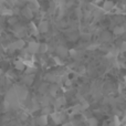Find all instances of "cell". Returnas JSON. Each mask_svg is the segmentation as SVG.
Masks as SVG:
<instances>
[{"label":"cell","instance_id":"obj_1","mask_svg":"<svg viewBox=\"0 0 126 126\" xmlns=\"http://www.w3.org/2000/svg\"><path fill=\"white\" fill-rule=\"evenodd\" d=\"M40 50V44L37 42H30L28 46V51L30 52H38Z\"/></svg>","mask_w":126,"mask_h":126},{"label":"cell","instance_id":"obj_2","mask_svg":"<svg viewBox=\"0 0 126 126\" xmlns=\"http://www.w3.org/2000/svg\"><path fill=\"white\" fill-rule=\"evenodd\" d=\"M51 117H52V120L54 121L57 124L61 123V121L63 120V115H62V114H60L59 112H57V113H53L52 115H51Z\"/></svg>","mask_w":126,"mask_h":126},{"label":"cell","instance_id":"obj_3","mask_svg":"<svg viewBox=\"0 0 126 126\" xmlns=\"http://www.w3.org/2000/svg\"><path fill=\"white\" fill-rule=\"evenodd\" d=\"M113 8H114V3L112 1H105L104 4H103V9H104V10H106V11L112 10Z\"/></svg>","mask_w":126,"mask_h":126},{"label":"cell","instance_id":"obj_4","mask_svg":"<svg viewBox=\"0 0 126 126\" xmlns=\"http://www.w3.org/2000/svg\"><path fill=\"white\" fill-rule=\"evenodd\" d=\"M49 29L48 27V22L46 21H42L41 23H40V27H39V31H41V32H47Z\"/></svg>","mask_w":126,"mask_h":126},{"label":"cell","instance_id":"obj_5","mask_svg":"<svg viewBox=\"0 0 126 126\" xmlns=\"http://www.w3.org/2000/svg\"><path fill=\"white\" fill-rule=\"evenodd\" d=\"M124 32H125V28H124V27H122V26L116 27V28L114 29V34H116V35L123 34Z\"/></svg>","mask_w":126,"mask_h":126},{"label":"cell","instance_id":"obj_6","mask_svg":"<svg viewBox=\"0 0 126 126\" xmlns=\"http://www.w3.org/2000/svg\"><path fill=\"white\" fill-rule=\"evenodd\" d=\"M37 121H38V124H39V125H47V123H48V120H47V116L46 115L38 117Z\"/></svg>","mask_w":126,"mask_h":126},{"label":"cell","instance_id":"obj_7","mask_svg":"<svg viewBox=\"0 0 126 126\" xmlns=\"http://www.w3.org/2000/svg\"><path fill=\"white\" fill-rule=\"evenodd\" d=\"M66 52H69V51H67L64 47H59V48H58V53H59V54H61V55H63V57L67 54Z\"/></svg>","mask_w":126,"mask_h":126},{"label":"cell","instance_id":"obj_8","mask_svg":"<svg viewBox=\"0 0 126 126\" xmlns=\"http://www.w3.org/2000/svg\"><path fill=\"white\" fill-rule=\"evenodd\" d=\"M24 61H17L16 62V67L18 70H23L24 69Z\"/></svg>","mask_w":126,"mask_h":126},{"label":"cell","instance_id":"obj_9","mask_svg":"<svg viewBox=\"0 0 126 126\" xmlns=\"http://www.w3.org/2000/svg\"><path fill=\"white\" fill-rule=\"evenodd\" d=\"M89 125L90 126H97V121H96V118L94 117H91L89 120Z\"/></svg>","mask_w":126,"mask_h":126},{"label":"cell","instance_id":"obj_10","mask_svg":"<svg viewBox=\"0 0 126 126\" xmlns=\"http://www.w3.org/2000/svg\"><path fill=\"white\" fill-rule=\"evenodd\" d=\"M24 81H26V83L30 84V83L33 81V75H28V76H26V78H24Z\"/></svg>","mask_w":126,"mask_h":126},{"label":"cell","instance_id":"obj_11","mask_svg":"<svg viewBox=\"0 0 126 126\" xmlns=\"http://www.w3.org/2000/svg\"><path fill=\"white\" fill-rule=\"evenodd\" d=\"M47 48H48V47H47L46 44H42V46H40V50H41L42 52H46V51H47Z\"/></svg>","mask_w":126,"mask_h":126},{"label":"cell","instance_id":"obj_12","mask_svg":"<svg viewBox=\"0 0 126 126\" xmlns=\"http://www.w3.org/2000/svg\"><path fill=\"white\" fill-rule=\"evenodd\" d=\"M122 50H123V51H126V42H123V44H122Z\"/></svg>","mask_w":126,"mask_h":126},{"label":"cell","instance_id":"obj_13","mask_svg":"<svg viewBox=\"0 0 126 126\" xmlns=\"http://www.w3.org/2000/svg\"><path fill=\"white\" fill-rule=\"evenodd\" d=\"M97 47H98V44H93V46H90L89 49H95V48H97Z\"/></svg>","mask_w":126,"mask_h":126},{"label":"cell","instance_id":"obj_14","mask_svg":"<svg viewBox=\"0 0 126 126\" xmlns=\"http://www.w3.org/2000/svg\"><path fill=\"white\" fill-rule=\"evenodd\" d=\"M9 23H16V19H15V18H12V19L9 20Z\"/></svg>","mask_w":126,"mask_h":126},{"label":"cell","instance_id":"obj_15","mask_svg":"<svg viewBox=\"0 0 126 126\" xmlns=\"http://www.w3.org/2000/svg\"><path fill=\"white\" fill-rule=\"evenodd\" d=\"M115 125H120V120L117 117H115Z\"/></svg>","mask_w":126,"mask_h":126},{"label":"cell","instance_id":"obj_16","mask_svg":"<svg viewBox=\"0 0 126 126\" xmlns=\"http://www.w3.org/2000/svg\"><path fill=\"white\" fill-rule=\"evenodd\" d=\"M63 126H73V124L72 123H67V124H64Z\"/></svg>","mask_w":126,"mask_h":126},{"label":"cell","instance_id":"obj_17","mask_svg":"<svg viewBox=\"0 0 126 126\" xmlns=\"http://www.w3.org/2000/svg\"><path fill=\"white\" fill-rule=\"evenodd\" d=\"M125 82H126V75H125Z\"/></svg>","mask_w":126,"mask_h":126}]
</instances>
